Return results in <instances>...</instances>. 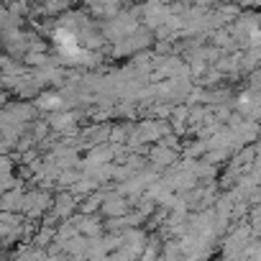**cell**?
<instances>
[{"label": "cell", "mask_w": 261, "mask_h": 261, "mask_svg": "<svg viewBox=\"0 0 261 261\" xmlns=\"http://www.w3.org/2000/svg\"><path fill=\"white\" fill-rule=\"evenodd\" d=\"M51 190H44V187H31V190H23V207H21V215L23 218H41L49 207H51Z\"/></svg>", "instance_id": "6da1fadb"}, {"label": "cell", "mask_w": 261, "mask_h": 261, "mask_svg": "<svg viewBox=\"0 0 261 261\" xmlns=\"http://www.w3.org/2000/svg\"><path fill=\"white\" fill-rule=\"evenodd\" d=\"M169 6H164V3H156V0H144L141 3V23L146 26V29H156V26H162L167 18H169Z\"/></svg>", "instance_id": "7a4b0ae2"}, {"label": "cell", "mask_w": 261, "mask_h": 261, "mask_svg": "<svg viewBox=\"0 0 261 261\" xmlns=\"http://www.w3.org/2000/svg\"><path fill=\"white\" fill-rule=\"evenodd\" d=\"M77 200H80V197H74L69 190H54L49 213H51L57 220H62V218H69V215L77 210Z\"/></svg>", "instance_id": "3957f363"}, {"label": "cell", "mask_w": 261, "mask_h": 261, "mask_svg": "<svg viewBox=\"0 0 261 261\" xmlns=\"http://www.w3.org/2000/svg\"><path fill=\"white\" fill-rule=\"evenodd\" d=\"M179 159V151H174V149H169V146H162V144H151L149 146V151H146V162L154 167V169H167V167H172L174 162Z\"/></svg>", "instance_id": "277c9868"}, {"label": "cell", "mask_w": 261, "mask_h": 261, "mask_svg": "<svg viewBox=\"0 0 261 261\" xmlns=\"http://www.w3.org/2000/svg\"><path fill=\"white\" fill-rule=\"evenodd\" d=\"M125 46H128V54H134V51H141V49H151L154 46V31L146 29L144 23H139L130 34H125Z\"/></svg>", "instance_id": "5b68a950"}, {"label": "cell", "mask_w": 261, "mask_h": 261, "mask_svg": "<svg viewBox=\"0 0 261 261\" xmlns=\"http://www.w3.org/2000/svg\"><path fill=\"white\" fill-rule=\"evenodd\" d=\"M72 220H74V225H77V233H82V236H87V238H92V236H100L105 228H102V220H100V215L97 213H92V215H85V213H72L69 215Z\"/></svg>", "instance_id": "8992f818"}, {"label": "cell", "mask_w": 261, "mask_h": 261, "mask_svg": "<svg viewBox=\"0 0 261 261\" xmlns=\"http://www.w3.org/2000/svg\"><path fill=\"white\" fill-rule=\"evenodd\" d=\"M34 105H36V110H41V113H51V110L64 108L62 95H59L57 87H41V90L36 92V97H34Z\"/></svg>", "instance_id": "52a82bcc"}, {"label": "cell", "mask_w": 261, "mask_h": 261, "mask_svg": "<svg viewBox=\"0 0 261 261\" xmlns=\"http://www.w3.org/2000/svg\"><path fill=\"white\" fill-rule=\"evenodd\" d=\"M80 136H82V141H85V149H87V146H95V144H105L108 136H110V123H108V120L92 123V125H87V128L80 130Z\"/></svg>", "instance_id": "ba28073f"}, {"label": "cell", "mask_w": 261, "mask_h": 261, "mask_svg": "<svg viewBox=\"0 0 261 261\" xmlns=\"http://www.w3.org/2000/svg\"><path fill=\"white\" fill-rule=\"evenodd\" d=\"M120 238H123V246L134 248L136 253H141V248L146 246V238H149V230L144 225H128L120 230Z\"/></svg>", "instance_id": "9c48e42d"}, {"label": "cell", "mask_w": 261, "mask_h": 261, "mask_svg": "<svg viewBox=\"0 0 261 261\" xmlns=\"http://www.w3.org/2000/svg\"><path fill=\"white\" fill-rule=\"evenodd\" d=\"M6 108H8L13 123H31V120L36 118V105H34L31 100H16V102L8 100Z\"/></svg>", "instance_id": "30bf717a"}, {"label": "cell", "mask_w": 261, "mask_h": 261, "mask_svg": "<svg viewBox=\"0 0 261 261\" xmlns=\"http://www.w3.org/2000/svg\"><path fill=\"white\" fill-rule=\"evenodd\" d=\"M21 207H23V187H11L6 192H0V210L21 213Z\"/></svg>", "instance_id": "8fae6325"}, {"label": "cell", "mask_w": 261, "mask_h": 261, "mask_svg": "<svg viewBox=\"0 0 261 261\" xmlns=\"http://www.w3.org/2000/svg\"><path fill=\"white\" fill-rule=\"evenodd\" d=\"M62 248H64L67 256H72V258H82L85 251H87V236L74 233V236H69V238L62 241Z\"/></svg>", "instance_id": "7c38bea8"}, {"label": "cell", "mask_w": 261, "mask_h": 261, "mask_svg": "<svg viewBox=\"0 0 261 261\" xmlns=\"http://www.w3.org/2000/svg\"><path fill=\"white\" fill-rule=\"evenodd\" d=\"M182 139H190L179 146V156H187V159H200L205 151H207V141L205 139H192V136H182Z\"/></svg>", "instance_id": "4fadbf2b"}, {"label": "cell", "mask_w": 261, "mask_h": 261, "mask_svg": "<svg viewBox=\"0 0 261 261\" xmlns=\"http://www.w3.org/2000/svg\"><path fill=\"white\" fill-rule=\"evenodd\" d=\"M134 120H123V123H110V136H108V141L110 144H125V139H128V134L134 130Z\"/></svg>", "instance_id": "5bb4252c"}, {"label": "cell", "mask_w": 261, "mask_h": 261, "mask_svg": "<svg viewBox=\"0 0 261 261\" xmlns=\"http://www.w3.org/2000/svg\"><path fill=\"white\" fill-rule=\"evenodd\" d=\"M159 256H162V258H169V261H179V258H185V256H182V248H179V241H177L174 236L162 238Z\"/></svg>", "instance_id": "9a60e30c"}, {"label": "cell", "mask_w": 261, "mask_h": 261, "mask_svg": "<svg viewBox=\"0 0 261 261\" xmlns=\"http://www.w3.org/2000/svg\"><path fill=\"white\" fill-rule=\"evenodd\" d=\"M151 57H154V51L151 49H141V51H134L130 54V67H134L136 72H151Z\"/></svg>", "instance_id": "2e32d148"}, {"label": "cell", "mask_w": 261, "mask_h": 261, "mask_svg": "<svg viewBox=\"0 0 261 261\" xmlns=\"http://www.w3.org/2000/svg\"><path fill=\"white\" fill-rule=\"evenodd\" d=\"M220 82H225V74H223L215 64H207V69L197 77V85H202V87H215V85H220Z\"/></svg>", "instance_id": "e0dca14e"}, {"label": "cell", "mask_w": 261, "mask_h": 261, "mask_svg": "<svg viewBox=\"0 0 261 261\" xmlns=\"http://www.w3.org/2000/svg\"><path fill=\"white\" fill-rule=\"evenodd\" d=\"M23 59V64L31 69V67H44V64H49V62H54L51 57H49V51H34V49H26V54L21 57Z\"/></svg>", "instance_id": "ac0fdd59"}, {"label": "cell", "mask_w": 261, "mask_h": 261, "mask_svg": "<svg viewBox=\"0 0 261 261\" xmlns=\"http://www.w3.org/2000/svg\"><path fill=\"white\" fill-rule=\"evenodd\" d=\"M31 0H6V8H8V13H13V16H21V18H29L31 16Z\"/></svg>", "instance_id": "d6986e66"}, {"label": "cell", "mask_w": 261, "mask_h": 261, "mask_svg": "<svg viewBox=\"0 0 261 261\" xmlns=\"http://www.w3.org/2000/svg\"><path fill=\"white\" fill-rule=\"evenodd\" d=\"M230 149H207L200 159H205V162H210V164H215V167H220V164H225L228 159H230Z\"/></svg>", "instance_id": "ffe728a7"}, {"label": "cell", "mask_w": 261, "mask_h": 261, "mask_svg": "<svg viewBox=\"0 0 261 261\" xmlns=\"http://www.w3.org/2000/svg\"><path fill=\"white\" fill-rule=\"evenodd\" d=\"M156 144H162V146H169V149H174V151H179V146H182V141H179V136L177 134H164Z\"/></svg>", "instance_id": "44dd1931"}, {"label": "cell", "mask_w": 261, "mask_h": 261, "mask_svg": "<svg viewBox=\"0 0 261 261\" xmlns=\"http://www.w3.org/2000/svg\"><path fill=\"white\" fill-rule=\"evenodd\" d=\"M0 256H3V248H0Z\"/></svg>", "instance_id": "7402d4cb"}]
</instances>
